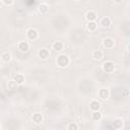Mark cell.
<instances>
[{"instance_id":"1","label":"cell","mask_w":130,"mask_h":130,"mask_svg":"<svg viewBox=\"0 0 130 130\" xmlns=\"http://www.w3.org/2000/svg\"><path fill=\"white\" fill-rule=\"evenodd\" d=\"M69 62H70V60H69L68 56H66V55H64V54L59 55L58 58H57V64H58L59 67H61V68L66 67V66L69 64Z\"/></svg>"},{"instance_id":"2","label":"cell","mask_w":130,"mask_h":130,"mask_svg":"<svg viewBox=\"0 0 130 130\" xmlns=\"http://www.w3.org/2000/svg\"><path fill=\"white\" fill-rule=\"evenodd\" d=\"M26 36H27V38H28L29 40L34 41V40H36V39L38 38L39 34H38L37 29H35V28H29V29L27 30V32H26Z\"/></svg>"},{"instance_id":"3","label":"cell","mask_w":130,"mask_h":130,"mask_svg":"<svg viewBox=\"0 0 130 130\" xmlns=\"http://www.w3.org/2000/svg\"><path fill=\"white\" fill-rule=\"evenodd\" d=\"M103 69L108 72V73H111L113 70H114V63L111 62V61H108V62H105L103 64Z\"/></svg>"},{"instance_id":"4","label":"cell","mask_w":130,"mask_h":130,"mask_svg":"<svg viewBox=\"0 0 130 130\" xmlns=\"http://www.w3.org/2000/svg\"><path fill=\"white\" fill-rule=\"evenodd\" d=\"M17 47H18L19 51H21V52H26V51L28 50V48H29V45H28L27 42L21 41V42L18 43V46H17Z\"/></svg>"},{"instance_id":"5","label":"cell","mask_w":130,"mask_h":130,"mask_svg":"<svg viewBox=\"0 0 130 130\" xmlns=\"http://www.w3.org/2000/svg\"><path fill=\"white\" fill-rule=\"evenodd\" d=\"M49 55H50V52H49L47 49H45V48H43V49H41V50L39 51V57H40L41 59H43V60L47 59V58L49 57Z\"/></svg>"},{"instance_id":"6","label":"cell","mask_w":130,"mask_h":130,"mask_svg":"<svg viewBox=\"0 0 130 130\" xmlns=\"http://www.w3.org/2000/svg\"><path fill=\"white\" fill-rule=\"evenodd\" d=\"M89 108H90V110H91V111L96 112V111H99V110H100L101 105H100V103H99L98 101H91V102H90V104H89Z\"/></svg>"},{"instance_id":"7","label":"cell","mask_w":130,"mask_h":130,"mask_svg":"<svg viewBox=\"0 0 130 130\" xmlns=\"http://www.w3.org/2000/svg\"><path fill=\"white\" fill-rule=\"evenodd\" d=\"M32 121H34L35 124H40V123L43 121V116H42V114H40V113H35V114L32 115Z\"/></svg>"},{"instance_id":"8","label":"cell","mask_w":130,"mask_h":130,"mask_svg":"<svg viewBox=\"0 0 130 130\" xmlns=\"http://www.w3.org/2000/svg\"><path fill=\"white\" fill-rule=\"evenodd\" d=\"M99 96L102 100H106L107 98H109V90L107 88H102L99 91Z\"/></svg>"},{"instance_id":"9","label":"cell","mask_w":130,"mask_h":130,"mask_svg":"<svg viewBox=\"0 0 130 130\" xmlns=\"http://www.w3.org/2000/svg\"><path fill=\"white\" fill-rule=\"evenodd\" d=\"M96 17H98V15L94 11H87L86 12V18L88 21H94Z\"/></svg>"},{"instance_id":"10","label":"cell","mask_w":130,"mask_h":130,"mask_svg":"<svg viewBox=\"0 0 130 130\" xmlns=\"http://www.w3.org/2000/svg\"><path fill=\"white\" fill-rule=\"evenodd\" d=\"M104 46H105L106 48H108V49L113 48V47H114V40H112V39H110V38L105 39V40H104Z\"/></svg>"},{"instance_id":"11","label":"cell","mask_w":130,"mask_h":130,"mask_svg":"<svg viewBox=\"0 0 130 130\" xmlns=\"http://www.w3.org/2000/svg\"><path fill=\"white\" fill-rule=\"evenodd\" d=\"M103 56H104V54H103V52L101 50H94L92 52V57L95 60H101L103 58Z\"/></svg>"},{"instance_id":"12","label":"cell","mask_w":130,"mask_h":130,"mask_svg":"<svg viewBox=\"0 0 130 130\" xmlns=\"http://www.w3.org/2000/svg\"><path fill=\"white\" fill-rule=\"evenodd\" d=\"M13 80H14L17 84H21V83L24 81V77H23V75H22V74L18 73V74H16V75H14Z\"/></svg>"},{"instance_id":"13","label":"cell","mask_w":130,"mask_h":130,"mask_svg":"<svg viewBox=\"0 0 130 130\" xmlns=\"http://www.w3.org/2000/svg\"><path fill=\"white\" fill-rule=\"evenodd\" d=\"M48 10H49V6L47 3H41L39 5V11L41 13H46V12H48Z\"/></svg>"},{"instance_id":"14","label":"cell","mask_w":130,"mask_h":130,"mask_svg":"<svg viewBox=\"0 0 130 130\" xmlns=\"http://www.w3.org/2000/svg\"><path fill=\"white\" fill-rule=\"evenodd\" d=\"M101 24H102L104 27H109V26L112 24V21H111V19H110L109 17H104V18L102 19V21H101Z\"/></svg>"},{"instance_id":"15","label":"cell","mask_w":130,"mask_h":130,"mask_svg":"<svg viewBox=\"0 0 130 130\" xmlns=\"http://www.w3.org/2000/svg\"><path fill=\"white\" fill-rule=\"evenodd\" d=\"M53 49L55 51H61L63 49V43L60 42V41H56L54 44H53Z\"/></svg>"},{"instance_id":"16","label":"cell","mask_w":130,"mask_h":130,"mask_svg":"<svg viewBox=\"0 0 130 130\" xmlns=\"http://www.w3.org/2000/svg\"><path fill=\"white\" fill-rule=\"evenodd\" d=\"M7 87L9 90H15V89H17V83L14 80H10L7 83Z\"/></svg>"},{"instance_id":"17","label":"cell","mask_w":130,"mask_h":130,"mask_svg":"<svg viewBox=\"0 0 130 130\" xmlns=\"http://www.w3.org/2000/svg\"><path fill=\"white\" fill-rule=\"evenodd\" d=\"M122 125H123L122 120H121V119H116V120L114 121V123H113L112 127H113L114 129H119V128H121V127H122Z\"/></svg>"},{"instance_id":"18","label":"cell","mask_w":130,"mask_h":130,"mask_svg":"<svg viewBox=\"0 0 130 130\" xmlns=\"http://www.w3.org/2000/svg\"><path fill=\"white\" fill-rule=\"evenodd\" d=\"M87 28H88V30H90V31L94 30V29L96 28V22H95V21H89V22L87 23Z\"/></svg>"},{"instance_id":"19","label":"cell","mask_w":130,"mask_h":130,"mask_svg":"<svg viewBox=\"0 0 130 130\" xmlns=\"http://www.w3.org/2000/svg\"><path fill=\"white\" fill-rule=\"evenodd\" d=\"M1 57H2V60H3L4 62H8V61H10V59H11V55H10V53H8V52L3 53Z\"/></svg>"},{"instance_id":"20","label":"cell","mask_w":130,"mask_h":130,"mask_svg":"<svg viewBox=\"0 0 130 130\" xmlns=\"http://www.w3.org/2000/svg\"><path fill=\"white\" fill-rule=\"evenodd\" d=\"M92 119L95 120V121H100V120L102 119V114H101L99 111L93 112V114H92Z\"/></svg>"},{"instance_id":"21","label":"cell","mask_w":130,"mask_h":130,"mask_svg":"<svg viewBox=\"0 0 130 130\" xmlns=\"http://www.w3.org/2000/svg\"><path fill=\"white\" fill-rule=\"evenodd\" d=\"M68 130H78V126L76 123L72 122V123H69L68 124V127H67Z\"/></svg>"},{"instance_id":"22","label":"cell","mask_w":130,"mask_h":130,"mask_svg":"<svg viewBox=\"0 0 130 130\" xmlns=\"http://www.w3.org/2000/svg\"><path fill=\"white\" fill-rule=\"evenodd\" d=\"M129 94V91L127 89H124V92H123V96H127Z\"/></svg>"},{"instance_id":"23","label":"cell","mask_w":130,"mask_h":130,"mask_svg":"<svg viewBox=\"0 0 130 130\" xmlns=\"http://www.w3.org/2000/svg\"><path fill=\"white\" fill-rule=\"evenodd\" d=\"M3 3H4V4H6V5H8V4H12V3H13V1H3Z\"/></svg>"},{"instance_id":"24","label":"cell","mask_w":130,"mask_h":130,"mask_svg":"<svg viewBox=\"0 0 130 130\" xmlns=\"http://www.w3.org/2000/svg\"><path fill=\"white\" fill-rule=\"evenodd\" d=\"M127 50L130 52V44H128V46H127Z\"/></svg>"}]
</instances>
